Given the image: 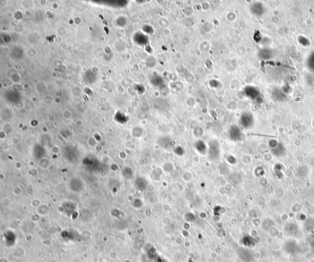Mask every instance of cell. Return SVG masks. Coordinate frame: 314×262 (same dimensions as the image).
<instances>
[{"mask_svg": "<svg viewBox=\"0 0 314 262\" xmlns=\"http://www.w3.org/2000/svg\"><path fill=\"white\" fill-rule=\"evenodd\" d=\"M229 136L232 140L236 141L239 140L241 137V130L238 126H233L229 131Z\"/></svg>", "mask_w": 314, "mask_h": 262, "instance_id": "obj_1", "label": "cell"}, {"mask_svg": "<svg viewBox=\"0 0 314 262\" xmlns=\"http://www.w3.org/2000/svg\"><path fill=\"white\" fill-rule=\"evenodd\" d=\"M251 122L250 115L247 113H244L241 118V123L244 127H247L250 126Z\"/></svg>", "mask_w": 314, "mask_h": 262, "instance_id": "obj_2", "label": "cell"}, {"mask_svg": "<svg viewBox=\"0 0 314 262\" xmlns=\"http://www.w3.org/2000/svg\"><path fill=\"white\" fill-rule=\"evenodd\" d=\"M137 38V42L139 44L141 45H146L147 44L148 42H149V38L144 34H138Z\"/></svg>", "mask_w": 314, "mask_h": 262, "instance_id": "obj_3", "label": "cell"}, {"mask_svg": "<svg viewBox=\"0 0 314 262\" xmlns=\"http://www.w3.org/2000/svg\"><path fill=\"white\" fill-rule=\"evenodd\" d=\"M151 82L154 85L156 86V87H159L163 83V79L161 78L160 76L155 75L152 79Z\"/></svg>", "mask_w": 314, "mask_h": 262, "instance_id": "obj_4", "label": "cell"}, {"mask_svg": "<svg viewBox=\"0 0 314 262\" xmlns=\"http://www.w3.org/2000/svg\"><path fill=\"white\" fill-rule=\"evenodd\" d=\"M196 148L198 149V151H200L201 153H203V151L204 153L206 152V147L202 141H198L196 143Z\"/></svg>", "mask_w": 314, "mask_h": 262, "instance_id": "obj_5", "label": "cell"}, {"mask_svg": "<svg viewBox=\"0 0 314 262\" xmlns=\"http://www.w3.org/2000/svg\"><path fill=\"white\" fill-rule=\"evenodd\" d=\"M211 83H213V84H210L212 86V87H217V86L216 85V83L217 84L219 83L217 82V81H216V80H212V81H211Z\"/></svg>", "mask_w": 314, "mask_h": 262, "instance_id": "obj_6", "label": "cell"}]
</instances>
